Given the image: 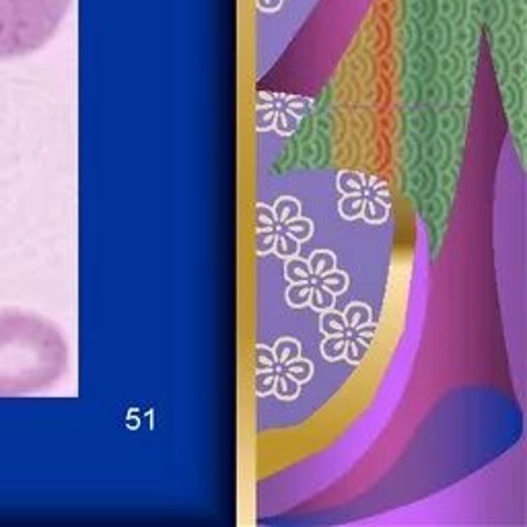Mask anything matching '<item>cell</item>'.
Listing matches in <instances>:
<instances>
[{"mask_svg": "<svg viewBox=\"0 0 527 527\" xmlns=\"http://www.w3.org/2000/svg\"><path fill=\"white\" fill-rule=\"evenodd\" d=\"M363 204H365V194H348L342 196V200L338 202V212L346 221H354L361 218Z\"/></svg>", "mask_w": 527, "mask_h": 527, "instance_id": "obj_18", "label": "cell"}, {"mask_svg": "<svg viewBox=\"0 0 527 527\" xmlns=\"http://www.w3.org/2000/svg\"><path fill=\"white\" fill-rule=\"evenodd\" d=\"M289 377H292L294 381H299L301 385L303 383H307L311 377H314V365L309 363V361H305V359H294V361H290L287 365H283V369Z\"/></svg>", "mask_w": 527, "mask_h": 527, "instance_id": "obj_20", "label": "cell"}, {"mask_svg": "<svg viewBox=\"0 0 527 527\" xmlns=\"http://www.w3.org/2000/svg\"><path fill=\"white\" fill-rule=\"evenodd\" d=\"M361 216H363V221L369 223V225H381V223H385L388 216H390V206L383 204V202H379V200H375V198H367V196H365V204H363Z\"/></svg>", "mask_w": 527, "mask_h": 527, "instance_id": "obj_10", "label": "cell"}, {"mask_svg": "<svg viewBox=\"0 0 527 527\" xmlns=\"http://www.w3.org/2000/svg\"><path fill=\"white\" fill-rule=\"evenodd\" d=\"M317 283H319L321 287H326L330 292H334V294H340V292H344V290L348 289V276H346V272L336 270V268H334L332 272L319 276Z\"/></svg>", "mask_w": 527, "mask_h": 527, "instance_id": "obj_23", "label": "cell"}, {"mask_svg": "<svg viewBox=\"0 0 527 527\" xmlns=\"http://www.w3.org/2000/svg\"><path fill=\"white\" fill-rule=\"evenodd\" d=\"M285 278L289 283H311L314 280V274L309 270V264L307 260L294 256V258H289L287 264H285Z\"/></svg>", "mask_w": 527, "mask_h": 527, "instance_id": "obj_6", "label": "cell"}, {"mask_svg": "<svg viewBox=\"0 0 527 527\" xmlns=\"http://www.w3.org/2000/svg\"><path fill=\"white\" fill-rule=\"evenodd\" d=\"M283 107L289 109L290 113H294L297 118L303 120L309 113V109H311V101L305 99V97H287V101L283 104Z\"/></svg>", "mask_w": 527, "mask_h": 527, "instance_id": "obj_28", "label": "cell"}, {"mask_svg": "<svg viewBox=\"0 0 527 527\" xmlns=\"http://www.w3.org/2000/svg\"><path fill=\"white\" fill-rule=\"evenodd\" d=\"M270 229H278L274 211L266 206L264 202H258L256 204V231H270Z\"/></svg>", "mask_w": 527, "mask_h": 527, "instance_id": "obj_25", "label": "cell"}, {"mask_svg": "<svg viewBox=\"0 0 527 527\" xmlns=\"http://www.w3.org/2000/svg\"><path fill=\"white\" fill-rule=\"evenodd\" d=\"M64 356L50 323L19 311L0 314V395L35 394L52 385Z\"/></svg>", "mask_w": 527, "mask_h": 527, "instance_id": "obj_1", "label": "cell"}, {"mask_svg": "<svg viewBox=\"0 0 527 527\" xmlns=\"http://www.w3.org/2000/svg\"><path fill=\"white\" fill-rule=\"evenodd\" d=\"M301 249V243L297 239H292L289 233L280 231L278 229V235H276V241H274V254L283 260H289V258H294Z\"/></svg>", "mask_w": 527, "mask_h": 527, "instance_id": "obj_21", "label": "cell"}, {"mask_svg": "<svg viewBox=\"0 0 527 527\" xmlns=\"http://www.w3.org/2000/svg\"><path fill=\"white\" fill-rule=\"evenodd\" d=\"M274 104H256V113H254V126L258 132H268L274 128V116H276Z\"/></svg>", "mask_w": 527, "mask_h": 527, "instance_id": "obj_22", "label": "cell"}, {"mask_svg": "<svg viewBox=\"0 0 527 527\" xmlns=\"http://www.w3.org/2000/svg\"><path fill=\"white\" fill-rule=\"evenodd\" d=\"M272 394H276V397L289 402V399H294V397L301 395V383L294 381L292 377H289L285 371H278V373H276V381H274V392H272Z\"/></svg>", "mask_w": 527, "mask_h": 527, "instance_id": "obj_9", "label": "cell"}, {"mask_svg": "<svg viewBox=\"0 0 527 527\" xmlns=\"http://www.w3.org/2000/svg\"><path fill=\"white\" fill-rule=\"evenodd\" d=\"M311 287H314V280L311 283H290V287L287 289V303L294 309H301V307H307L309 305V294H311Z\"/></svg>", "mask_w": 527, "mask_h": 527, "instance_id": "obj_17", "label": "cell"}, {"mask_svg": "<svg viewBox=\"0 0 527 527\" xmlns=\"http://www.w3.org/2000/svg\"><path fill=\"white\" fill-rule=\"evenodd\" d=\"M319 330L326 334V336H344L346 334V321H344L342 314L330 309V311H323L321 317H319Z\"/></svg>", "mask_w": 527, "mask_h": 527, "instance_id": "obj_11", "label": "cell"}, {"mask_svg": "<svg viewBox=\"0 0 527 527\" xmlns=\"http://www.w3.org/2000/svg\"><path fill=\"white\" fill-rule=\"evenodd\" d=\"M301 128V118H297L294 113H290L289 109L283 106L276 107V116H274V130L280 136H292L294 132Z\"/></svg>", "mask_w": 527, "mask_h": 527, "instance_id": "obj_12", "label": "cell"}, {"mask_svg": "<svg viewBox=\"0 0 527 527\" xmlns=\"http://www.w3.org/2000/svg\"><path fill=\"white\" fill-rule=\"evenodd\" d=\"M369 354V342H365L363 338L356 336H346V348H344V356L350 365H361Z\"/></svg>", "mask_w": 527, "mask_h": 527, "instance_id": "obj_16", "label": "cell"}, {"mask_svg": "<svg viewBox=\"0 0 527 527\" xmlns=\"http://www.w3.org/2000/svg\"><path fill=\"white\" fill-rule=\"evenodd\" d=\"M342 316H344V321H346V328H348V330H356V328H361V326H365V323L373 321V314H371L369 305L359 303V301L350 303V305L346 307V311H344Z\"/></svg>", "mask_w": 527, "mask_h": 527, "instance_id": "obj_5", "label": "cell"}, {"mask_svg": "<svg viewBox=\"0 0 527 527\" xmlns=\"http://www.w3.org/2000/svg\"><path fill=\"white\" fill-rule=\"evenodd\" d=\"M336 185L340 190L342 196H348V194H363V187H365V173L361 171H354V169H344L338 173L336 178Z\"/></svg>", "mask_w": 527, "mask_h": 527, "instance_id": "obj_4", "label": "cell"}, {"mask_svg": "<svg viewBox=\"0 0 527 527\" xmlns=\"http://www.w3.org/2000/svg\"><path fill=\"white\" fill-rule=\"evenodd\" d=\"M256 6L262 13H276L283 6V0H256Z\"/></svg>", "mask_w": 527, "mask_h": 527, "instance_id": "obj_29", "label": "cell"}, {"mask_svg": "<svg viewBox=\"0 0 527 527\" xmlns=\"http://www.w3.org/2000/svg\"><path fill=\"white\" fill-rule=\"evenodd\" d=\"M254 365H256V371H268V369H278V363H276V356H274V350L268 348V346H256L254 350Z\"/></svg>", "mask_w": 527, "mask_h": 527, "instance_id": "obj_26", "label": "cell"}, {"mask_svg": "<svg viewBox=\"0 0 527 527\" xmlns=\"http://www.w3.org/2000/svg\"><path fill=\"white\" fill-rule=\"evenodd\" d=\"M334 303H336V294L330 292L326 287H321L319 283H314L311 294H309V307L317 314H323V311H330Z\"/></svg>", "mask_w": 527, "mask_h": 527, "instance_id": "obj_13", "label": "cell"}, {"mask_svg": "<svg viewBox=\"0 0 527 527\" xmlns=\"http://www.w3.org/2000/svg\"><path fill=\"white\" fill-rule=\"evenodd\" d=\"M272 211H274L276 223H278V227H280V225L289 223L292 218L301 216V204H299V200L285 196V198H278V200L274 202Z\"/></svg>", "mask_w": 527, "mask_h": 527, "instance_id": "obj_8", "label": "cell"}, {"mask_svg": "<svg viewBox=\"0 0 527 527\" xmlns=\"http://www.w3.org/2000/svg\"><path fill=\"white\" fill-rule=\"evenodd\" d=\"M272 350H274L276 363H278L280 367L301 356V344L297 342V340H292V338H280L278 342L274 344Z\"/></svg>", "mask_w": 527, "mask_h": 527, "instance_id": "obj_15", "label": "cell"}, {"mask_svg": "<svg viewBox=\"0 0 527 527\" xmlns=\"http://www.w3.org/2000/svg\"><path fill=\"white\" fill-rule=\"evenodd\" d=\"M276 235H278V229H270V231H256L254 245H256L258 256H268V254H272Z\"/></svg>", "mask_w": 527, "mask_h": 527, "instance_id": "obj_27", "label": "cell"}, {"mask_svg": "<svg viewBox=\"0 0 527 527\" xmlns=\"http://www.w3.org/2000/svg\"><path fill=\"white\" fill-rule=\"evenodd\" d=\"M70 0H0V60L21 58L44 48Z\"/></svg>", "mask_w": 527, "mask_h": 527, "instance_id": "obj_2", "label": "cell"}, {"mask_svg": "<svg viewBox=\"0 0 527 527\" xmlns=\"http://www.w3.org/2000/svg\"><path fill=\"white\" fill-rule=\"evenodd\" d=\"M309 264V270L314 274V278H319L328 272H332L336 268V256L330 252V249H317L311 254V258L307 260Z\"/></svg>", "mask_w": 527, "mask_h": 527, "instance_id": "obj_7", "label": "cell"}, {"mask_svg": "<svg viewBox=\"0 0 527 527\" xmlns=\"http://www.w3.org/2000/svg\"><path fill=\"white\" fill-rule=\"evenodd\" d=\"M363 194L367 198H375V200L392 206V190H390V184L383 178H379V175H365Z\"/></svg>", "mask_w": 527, "mask_h": 527, "instance_id": "obj_3", "label": "cell"}, {"mask_svg": "<svg viewBox=\"0 0 527 527\" xmlns=\"http://www.w3.org/2000/svg\"><path fill=\"white\" fill-rule=\"evenodd\" d=\"M280 231L289 233L290 237L297 239L299 243H303V241L311 239V235H314V223L309 218H305V216H297L289 223L280 225Z\"/></svg>", "mask_w": 527, "mask_h": 527, "instance_id": "obj_14", "label": "cell"}, {"mask_svg": "<svg viewBox=\"0 0 527 527\" xmlns=\"http://www.w3.org/2000/svg\"><path fill=\"white\" fill-rule=\"evenodd\" d=\"M344 348H346V336H326L321 342V356L328 363H336L344 359Z\"/></svg>", "mask_w": 527, "mask_h": 527, "instance_id": "obj_19", "label": "cell"}, {"mask_svg": "<svg viewBox=\"0 0 527 527\" xmlns=\"http://www.w3.org/2000/svg\"><path fill=\"white\" fill-rule=\"evenodd\" d=\"M276 369H268V371H256V379H254V390H256V395L260 397H266L274 392V381H276Z\"/></svg>", "mask_w": 527, "mask_h": 527, "instance_id": "obj_24", "label": "cell"}]
</instances>
